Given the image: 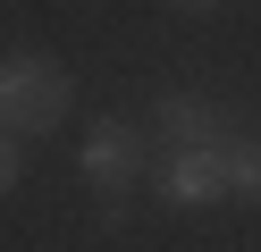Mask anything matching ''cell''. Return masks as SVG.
Here are the masks:
<instances>
[{
    "label": "cell",
    "instance_id": "obj_5",
    "mask_svg": "<svg viewBox=\"0 0 261 252\" xmlns=\"http://www.w3.org/2000/svg\"><path fill=\"white\" fill-rule=\"evenodd\" d=\"M219 168H227V202L261 210V126H236L219 143Z\"/></svg>",
    "mask_w": 261,
    "mask_h": 252
},
{
    "label": "cell",
    "instance_id": "obj_7",
    "mask_svg": "<svg viewBox=\"0 0 261 252\" xmlns=\"http://www.w3.org/2000/svg\"><path fill=\"white\" fill-rule=\"evenodd\" d=\"M93 218H101V235H126V227H135V202L118 193V202H101V210H93Z\"/></svg>",
    "mask_w": 261,
    "mask_h": 252
},
{
    "label": "cell",
    "instance_id": "obj_1",
    "mask_svg": "<svg viewBox=\"0 0 261 252\" xmlns=\"http://www.w3.org/2000/svg\"><path fill=\"white\" fill-rule=\"evenodd\" d=\"M68 109H76L68 59H51V50H9V59H0V134H17V143L59 134Z\"/></svg>",
    "mask_w": 261,
    "mask_h": 252
},
{
    "label": "cell",
    "instance_id": "obj_2",
    "mask_svg": "<svg viewBox=\"0 0 261 252\" xmlns=\"http://www.w3.org/2000/svg\"><path fill=\"white\" fill-rule=\"evenodd\" d=\"M76 177L101 202H118V193H135V177H152V143H143L126 118H93L85 143H76Z\"/></svg>",
    "mask_w": 261,
    "mask_h": 252
},
{
    "label": "cell",
    "instance_id": "obj_6",
    "mask_svg": "<svg viewBox=\"0 0 261 252\" xmlns=\"http://www.w3.org/2000/svg\"><path fill=\"white\" fill-rule=\"evenodd\" d=\"M17 185H25V143L0 134V193H17Z\"/></svg>",
    "mask_w": 261,
    "mask_h": 252
},
{
    "label": "cell",
    "instance_id": "obj_4",
    "mask_svg": "<svg viewBox=\"0 0 261 252\" xmlns=\"http://www.w3.org/2000/svg\"><path fill=\"white\" fill-rule=\"evenodd\" d=\"M152 193L169 202V210H211V202H227L219 143H202V151H152Z\"/></svg>",
    "mask_w": 261,
    "mask_h": 252
},
{
    "label": "cell",
    "instance_id": "obj_3",
    "mask_svg": "<svg viewBox=\"0 0 261 252\" xmlns=\"http://www.w3.org/2000/svg\"><path fill=\"white\" fill-rule=\"evenodd\" d=\"M227 101L202 93V84H169V93L152 101V143L160 151H202V143H227Z\"/></svg>",
    "mask_w": 261,
    "mask_h": 252
},
{
    "label": "cell",
    "instance_id": "obj_8",
    "mask_svg": "<svg viewBox=\"0 0 261 252\" xmlns=\"http://www.w3.org/2000/svg\"><path fill=\"white\" fill-rule=\"evenodd\" d=\"M177 17H211V9H227V0H169Z\"/></svg>",
    "mask_w": 261,
    "mask_h": 252
}]
</instances>
